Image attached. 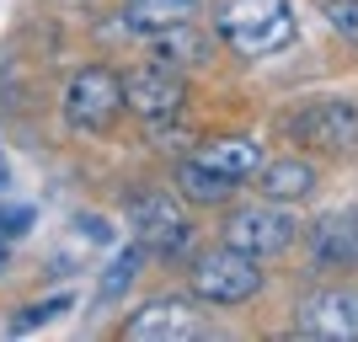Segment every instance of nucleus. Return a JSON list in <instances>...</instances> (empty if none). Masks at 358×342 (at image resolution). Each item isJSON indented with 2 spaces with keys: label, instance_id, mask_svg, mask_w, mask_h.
<instances>
[{
  "label": "nucleus",
  "instance_id": "nucleus-6",
  "mask_svg": "<svg viewBox=\"0 0 358 342\" xmlns=\"http://www.w3.org/2000/svg\"><path fill=\"white\" fill-rule=\"evenodd\" d=\"M224 241L241 246V252H252V257H273V252H284L289 241H294V214L278 208L273 198L268 204H246V208H236V214L224 220Z\"/></svg>",
  "mask_w": 358,
  "mask_h": 342
},
{
  "label": "nucleus",
  "instance_id": "nucleus-10",
  "mask_svg": "<svg viewBox=\"0 0 358 342\" xmlns=\"http://www.w3.org/2000/svg\"><path fill=\"white\" fill-rule=\"evenodd\" d=\"M310 252H315L321 268H353L358 262V208L315 220L310 225Z\"/></svg>",
  "mask_w": 358,
  "mask_h": 342
},
{
  "label": "nucleus",
  "instance_id": "nucleus-12",
  "mask_svg": "<svg viewBox=\"0 0 358 342\" xmlns=\"http://www.w3.org/2000/svg\"><path fill=\"white\" fill-rule=\"evenodd\" d=\"M257 187H262V198H273V204H299V198H310L315 187V166L310 161H273L257 171Z\"/></svg>",
  "mask_w": 358,
  "mask_h": 342
},
{
  "label": "nucleus",
  "instance_id": "nucleus-9",
  "mask_svg": "<svg viewBox=\"0 0 358 342\" xmlns=\"http://www.w3.org/2000/svg\"><path fill=\"white\" fill-rule=\"evenodd\" d=\"M289 134L315 150H358V107L348 102H310L289 118Z\"/></svg>",
  "mask_w": 358,
  "mask_h": 342
},
{
  "label": "nucleus",
  "instance_id": "nucleus-19",
  "mask_svg": "<svg viewBox=\"0 0 358 342\" xmlns=\"http://www.w3.org/2000/svg\"><path fill=\"white\" fill-rule=\"evenodd\" d=\"M27 208H6V214H0V236H22V230H27Z\"/></svg>",
  "mask_w": 358,
  "mask_h": 342
},
{
  "label": "nucleus",
  "instance_id": "nucleus-4",
  "mask_svg": "<svg viewBox=\"0 0 358 342\" xmlns=\"http://www.w3.org/2000/svg\"><path fill=\"white\" fill-rule=\"evenodd\" d=\"M203 332H209L203 311H198L193 299H182V294L150 299L145 311H134L123 321V337L129 342H198Z\"/></svg>",
  "mask_w": 358,
  "mask_h": 342
},
{
  "label": "nucleus",
  "instance_id": "nucleus-15",
  "mask_svg": "<svg viewBox=\"0 0 358 342\" xmlns=\"http://www.w3.org/2000/svg\"><path fill=\"white\" fill-rule=\"evenodd\" d=\"M198 0H129L123 22L139 32H161V27H177V22H193Z\"/></svg>",
  "mask_w": 358,
  "mask_h": 342
},
{
  "label": "nucleus",
  "instance_id": "nucleus-7",
  "mask_svg": "<svg viewBox=\"0 0 358 342\" xmlns=\"http://www.w3.org/2000/svg\"><path fill=\"white\" fill-rule=\"evenodd\" d=\"M129 225H134L139 246H150V252H161V257L187 252V241H193V230H187V220H182V208L171 204L166 193H134V198H129Z\"/></svg>",
  "mask_w": 358,
  "mask_h": 342
},
{
  "label": "nucleus",
  "instance_id": "nucleus-13",
  "mask_svg": "<svg viewBox=\"0 0 358 342\" xmlns=\"http://www.w3.org/2000/svg\"><path fill=\"white\" fill-rule=\"evenodd\" d=\"M241 182L224 177V171H214V166H203L198 155H187V161L177 166V193L187 198V204H224V198L236 193Z\"/></svg>",
  "mask_w": 358,
  "mask_h": 342
},
{
  "label": "nucleus",
  "instance_id": "nucleus-16",
  "mask_svg": "<svg viewBox=\"0 0 358 342\" xmlns=\"http://www.w3.org/2000/svg\"><path fill=\"white\" fill-rule=\"evenodd\" d=\"M134 273H139V246H129V252L123 257H113V268L102 273V289H96V299H118L123 289H129V283H134Z\"/></svg>",
  "mask_w": 358,
  "mask_h": 342
},
{
  "label": "nucleus",
  "instance_id": "nucleus-20",
  "mask_svg": "<svg viewBox=\"0 0 358 342\" xmlns=\"http://www.w3.org/2000/svg\"><path fill=\"white\" fill-rule=\"evenodd\" d=\"M0 187H6V166H0Z\"/></svg>",
  "mask_w": 358,
  "mask_h": 342
},
{
  "label": "nucleus",
  "instance_id": "nucleus-3",
  "mask_svg": "<svg viewBox=\"0 0 358 342\" xmlns=\"http://www.w3.org/2000/svg\"><path fill=\"white\" fill-rule=\"evenodd\" d=\"M123 75H113L107 64H86V70L70 75L64 86V118L70 129H86V134H102L113 129V118L123 113Z\"/></svg>",
  "mask_w": 358,
  "mask_h": 342
},
{
  "label": "nucleus",
  "instance_id": "nucleus-18",
  "mask_svg": "<svg viewBox=\"0 0 358 342\" xmlns=\"http://www.w3.org/2000/svg\"><path fill=\"white\" fill-rule=\"evenodd\" d=\"M327 22L343 32L348 43H358V0H327Z\"/></svg>",
  "mask_w": 358,
  "mask_h": 342
},
{
  "label": "nucleus",
  "instance_id": "nucleus-17",
  "mask_svg": "<svg viewBox=\"0 0 358 342\" xmlns=\"http://www.w3.org/2000/svg\"><path fill=\"white\" fill-rule=\"evenodd\" d=\"M64 305H70V294H54V299H38V305H27V311L16 315L11 327L16 332H27V327H43V321H54V315L64 311Z\"/></svg>",
  "mask_w": 358,
  "mask_h": 342
},
{
  "label": "nucleus",
  "instance_id": "nucleus-2",
  "mask_svg": "<svg viewBox=\"0 0 358 342\" xmlns=\"http://www.w3.org/2000/svg\"><path fill=\"white\" fill-rule=\"evenodd\" d=\"M187 278H193V294L209 299V305H241V299H252L257 289H262V268H257L252 252H241V246H230L224 241L220 252H203L187 268Z\"/></svg>",
  "mask_w": 358,
  "mask_h": 342
},
{
  "label": "nucleus",
  "instance_id": "nucleus-1",
  "mask_svg": "<svg viewBox=\"0 0 358 342\" xmlns=\"http://www.w3.org/2000/svg\"><path fill=\"white\" fill-rule=\"evenodd\" d=\"M214 32L241 59H268L294 43V11H289V0H230L214 16Z\"/></svg>",
  "mask_w": 358,
  "mask_h": 342
},
{
  "label": "nucleus",
  "instance_id": "nucleus-5",
  "mask_svg": "<svg viewBox=\"0 0 358 342\" xmlns=\"http://www.w3.org/2000/svg\"><path fill=\"white\" fill-rule=\"evenodd\" d=\"M294 332L310 342H358V289H315L294 305Z\"/></svg>",
  "mask_w": 358,
  "mask_h": 342
},
{
  "label": "nucleus",
  "instance_id": "nucleus-14",
  "mask_svg": "<svg viewBox=\"0 0 358 342\" xmlns=\"http://www.w3.org/2000/svg\"><path fill=\"white\" fill-rule=\"evenodd\" d=\"M155 43H150V54L161 64H171V70H182V64H198V59H209V38L193 27V22H177V27H161V32H150Z\"/></svg>",
  "mask_w": 358,
  "mask_h": 342
},
{
  "label": "nucleus",
  "instance_id": "nucleus-8",
  "mask_svg": "<svg viewBox=\"0 0 358 342\" xmlns=\"http://www.w3.org/2000/svg\"><path fill=\"white\" fill-rule=\"evenodd\" d=\"M123 102H129V113H139V118H177L182 113V75L171 70V64H139V70L123 75Z\"/></svg>",
  "mask_w": 358,
  "mask_h": 342
},
{
  "label": "nucleus",
  "instance_id": "nucleus-11",
  "mask_svg": "<svg viewBox=\"0 0 358 342\" xmlns=\"http://www.w3.org/2000/svg\"><path fill=\"white\" fill-rule=\"evenodd\" d=\"M193 155L203 166H214V171H224V177H236V182H257V171L268 166L257 139H214V145H198Z\"/></svg>",
  "mask_w": 358,
  "mask_h": 342
}]
</instances>
